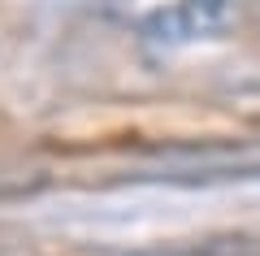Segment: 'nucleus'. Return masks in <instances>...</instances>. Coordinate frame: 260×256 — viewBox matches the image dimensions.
I'll use <instances>...</instances> for the list:
<instances>
[{
  "label": "nucleus",
  "mask_w": 260,
  "mask_h": 256,
  "mask_svg": "<svg viewBox=\"0 0 260 256\" xmlns=\"http://www.w3.org/2000/svg\"><path fill=\"white\" fill-rule=\"evenodd\" d=\"M182 22L191 35H225L234 26L239 0H182Z\"/></svg>",
  "instance_id": "1"
},
{
  "label": "nucleus",
  "mask_w": 260,
  "mask_h": 256,
  "mask_svg": "<svg viewBox=\"0 0 260 256\" xmlns=\"http://www.w3.org/2000/svg\"><path fill=\"white\" fill-rule=\"evenodd\" d=\"M143 35L152 39V44H178V39H191V31H186L182 22V9H156L148 22H143Z\"/></svg>",
  "instance_id": "2"
}]
</instances>
